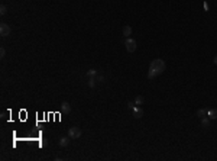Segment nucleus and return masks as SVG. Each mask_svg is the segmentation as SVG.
Wrapping results in <instances>:
<instances>
[{
	"mask_svg": "<svg viewBox=\"0 0 217 161\" xmlns=\"http://www.w3.org/2000/svg\"><path fill=\"white\" fill-rule=\"evenodd\" d=\"M132 110H133V115H135L136 119H140V118L143 116V109H142L140 106H135Z\"/></svg>",
	"mask_w": 217,
	"mask_h": 161,
	"instance_id": "5",
	"label": "nucleus"
},
{
	"mask_svg": "<svg viewBox=\"0 0 217 161\" xmlns=\"http://www.w3.org/2000/svg\"><path fill=\"white\" fill-rule=\"evenodd\" d=\"M207 113H208V112H207L206 109H198V110H197V116H198V118H204V116H207Z\"/></svg>",
	"mask_w": 217,
	"mask_h": 161,
	"instance_id": "12",
	"label": "nucleus"
},
{
	"mask_svg": "<svg viewBox=\"0 0 217 161\" xmlns=\"http://www.w3.org/2000/svg\"><path fill=\"white\" fill-rule=\"evenodd\" d=\"M201 125H203V128H208V125H210V118H208V116L201 118Z\"/></svg>",
	"mask_w": 217,
	"mask_h": 161,
	"instance_id": "10",
	"label": "nucleus"
},
{
	"mask_svg": "<svg viewBox=\"0 0 217 161\" xmlns=\"http://www.w3.org/2000/svg\"><path fill=\"white\" fill-rule=\"evenodd\" d=\"M143 102H145V99H143V96H136V99H135V105L136 106H140V105H143Z\"/></svg>",
	"mask_w": 217,
	"mask_h": 161,
	"instance_id": "11",
	"label": "nucleus"
},
{
	"mask_svg": "<svg viewBox=\"0 0 217 161\" xmlns=\"http://www.w3.org/2000/svg\"><path fill=\"white\" fill-rule=\"evenodd\" d=\"M87 76H89V77H96V76H97V71H96V70H90L89 73H87Z\"/></svg>",
	"mask_w": 217,
	"mask_h": 161,
	"instance_id": "16",
	"label": "nucleus"
},
{
	"mask_svg": "<svg viewBox=\"0 0 217 161\" xmlns=\"http://www.w3.org/2000/svg\"><path fill=\"white\" fill-rule=\"evenodd\" d=\"M89 86H90V89H93V87L96 86V78H94V77H90V80H89Z\"/></svg>",
	"mask_w": 217,
	"mask_h": 161,
	"instance_id": "14",
	"label": "nucleus"
},
{
	"mask_svg": "<svg viewBox=\"0 0 217 161\" xmlns=\"http://www.w3.org/2000/svg\"><path fill=\"white\" fill-rule=\"evenodd\" d=\"M81 129L78 128V126H73V128H70V131H68V136L71 138V140H78V138L81 136Z\"/></svg>",
	"mask_w": 217,
	"mask_h": 161,
	"instance_id": "3",
	"label": "nucleus"
},
{
	"mask_svg": "<svg viewBox=\"0 0 217 161\" xmlns=\"http://www.w3.org/2000/svg\"><path fill=\"white\" fill-rule=\"evenodd\" d=\"M149 70H152L154 73H156L158 76H159V74H162V73L165 71V61H164V60H161V58L154 60V61L150 62V65H149Z\"/></svg>",
	"mask_w": 217,
	"mask_h": 161,
	"instance_id": "1",
	"label": "nucleus"
},
{
	"mask_svg": "<svg viewBox=\"0 0 217 161\" xmlns=\"http://www.w3.org/2000/svg\"><path fill=\"white\" fill-rule=\"evenodd\" d=\"M156 76H158L156 73H154L152 70H148V78H149V80H154V78H155Z\"/></svg>",
	"mask_w": 217,
	"mask_h": 161,
	"instance_id": "13",
	"label": "nucleus"
},
{
	"mask_svg": "<svg viewBox=\"0 0 217 161\" xmlns=\"http://www.w3.org/2000/svg\"><path fill=\"white\" fill-rule=\"evenodd\" d=\"M68 144H70V140L67 136H62L61 140H59V147L61 148H65V147H68Z\"/></svg>",
	"mask_w": 217,
	"mask_h": 161,
	"instance_id": "7",
	"label": "nucleus"
},
{
	"mask_svg": "<svg viewBox=\"0 0 217 161\" xmlns=\"http://www.w3.org/2000/svg\"><path fill=\"white\" fill-rule=\"evenodd\" d=\"M207 116L210 118V121H211V119H217V109H216V107H214V109H210L208 113H207Z\"/></svg>",
	"mask_w": 217,
	"mask_h": 161,
	"instance_id": "8",
	"label": "nucleus"
},
{
	"mask_svg": "<svg viewBox=\"0 0 217 161\" xmlns=\"http://www.w3.org/2000/svg\"><path fill=\"white\" fill-rule=\"evenodd\" d=\"M124 47H126V50H127V52H135L136 51V41L135 39H132V38H126V41H124Z\"/></svg>",
	"mask_w": 217,
	"mask_h": 161,
	"instance_id": "2",
	"label": "nucleus"
},
{
	"mask_svg": "<svg viewBox=\"0 0 217 161\" xmlns=\"http://www.w3.org/2000/svg\"><path fill=\"white\" fill-rule=\"evenodd\" d=\"M94 78H96V81H103V80H104V77H103V76H96Z\"/></svg>",
	"mask_w": 217,
	"mask_h": 161,
	"instance_id": "18",
	"label": "nucleus"
},
{
	"mask_svg": "<svg viewBox=\"0 0 217 161\" xmlns=\"http://www.w3.org/2000/svg\"><path fill=\"white\" fill-rule=\"evenodd\" d=\"M123 35H124V38H129L130 35H132V28H130L129 25H126L123 28Z\"/></svg>",
	"mask_w": 217,
	"mask_h": 161,
	"instance_id": "9",
	"label": "nucleus"
},
{
	"mask_svg": "<svg viewBox=\"0 0 217 161\" xmlns=\"http://www.w3.org/2000/svg\"><path fill=\"white\" fill-rule=\"evenodd\" d=\"M213 62H214V64H216V65H217V55H216V57H214V60H213Z\"/></svg>",
	"mask_w": 217,
	"mask_h": 161,
	"instance_id": "19",
	"label": "nucleus"
},
{
	"mask_svg": "<svg viewBox=\"0 0 217 161\" xmlns=\"http://www.w3.org/2000/svg\"><path fill=\"white\" fill-rule=\"evenodd\" d=\"M6 13H7V7L5 5H2L0 6V15H6Z\"/></svg>",
	"mask_w": 217,
	"mask_h": 161,
	"instance_id": "15",
	"label": "nucleus"
},
{
	"mask_svg": "<svg viewBox=\"0 0 217 161\" xmlns=\"http://www.w3.org/2000/svg\"><path fill=\"white\" fill-rule=\"evenodd\" d=\"M71 112V106H70V103H67V102H64V103H61V113H70Z\"/></svg>",
	"mask_w": 217,
	"mask_h": 161,
	"instance_id": "6",
	"label": "nucleus"
},
{
	"mask_svg": "<svg viewBox=\"0 0 217 161\" xmlns=\"http://www.w3.org/2000/svg\"><path fill=\"white\" fill-rule=\"evenodd\" d=\"M5 55H6V50H5V48H2V50H0V57L5 58Z\"/></svg>",
	"mask_w": 217,
	"mask_h": 161,
	"instance_id": "17",
	"label": "nucleus"
},
{
	"mask_svg": "<svg viewBox=\"0 0 217 161\" xmlns=\"http://www.w3.org/2000/svg\"><path fill=\"white\" fill-rule=\"evenodd\" d=\"M10 32H12V29H10L9 25H6V23L0 25V35H2V36H9Z\"/></svg>",
	"mask_w": 217,
	"mask_h": 161,
	"instance_id": "4",
	"label": "nucleus"
}]
</instances>
